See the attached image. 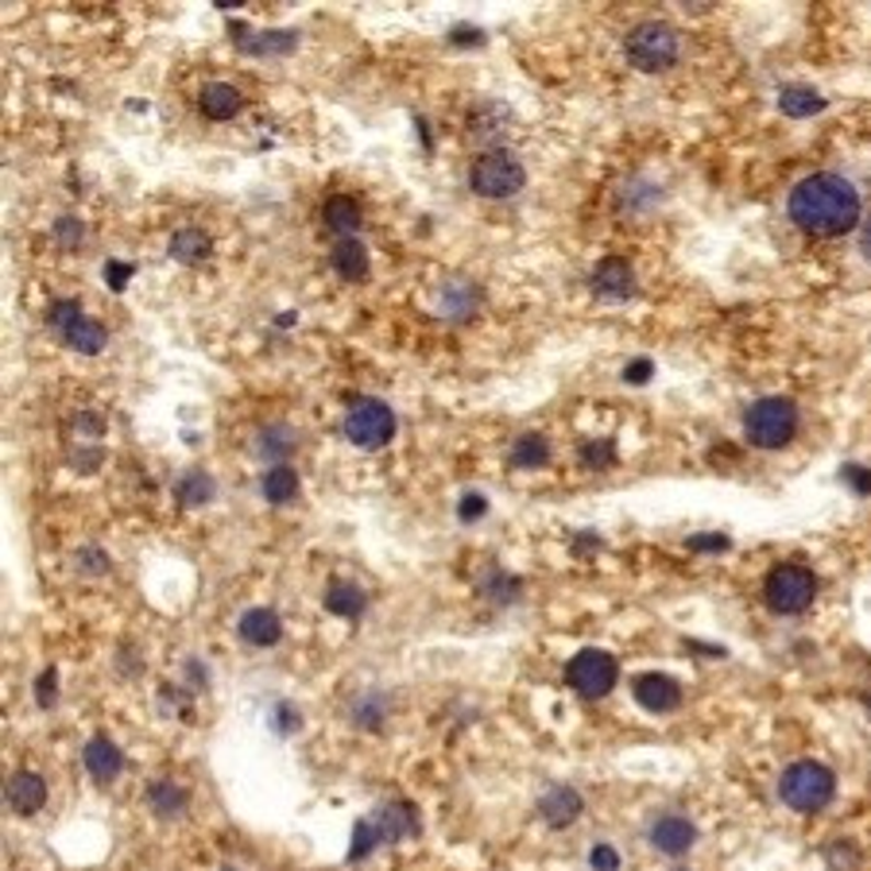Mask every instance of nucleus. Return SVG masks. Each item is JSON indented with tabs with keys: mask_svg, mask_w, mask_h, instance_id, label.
<instances>
[{
	"mask_svg": "<svg viewBox=\"0 0 871 871\" xmlns=\"http://www.w3.org/2000/svg\"><path fill=\"white\" fill-rule=\"evenodd\" d=\"M744 434L759 450H782L790 438L798 434V407L794 399H782V395H767L756 399L744 415Z\"/></svg>",
	"mask_w": 871,
	"mask_h": 871,
	"instance_id": "20e7f679",
	"label": "nucleus"
},
{
	"mask_svg": "<svg viewBox=\"0 0 871 871\" xmlns=\"http://www.w3.org/2000/svg\"><path fill=\"white\" fill-rule=\"evenodd\" d=\"M291 47H295V32H268L245 50H252V55H280V50H291Z\"/></svg>",
	"mask_w": 871,
	"mask_h": 871,
	"instance_id": "473e14b6",
	"label": "nucleus"
},
{
	"mask_svg": "<svg viewBox=\"0 0 871 871\" xmlns=\"http://www.w3.org/2000/svg\"><path fill=\"white\" fill-rule=\"evenodd\" d=\"M210 252H214V240L202 229H194V225H190V229H179L171 237V256L179 263H202Z\"/></svg>",
	"mask_w": 871,
	"mask_h": 871,
	"instance_id": "b1692460",
	"label": "nucleus"
},
{
	"mask_svg": "<svg viewBox=\"0 0 871 871\" xmlns=\"http://www.w3.org/2000/svg\"><path fill=\"white\" fill-rule=\"evenodd\" d=\"M825 860H829V868H856V860H860V856H856V848L848 845V840H833L829 848H825Z\"/></svg>",
	"mask_w": 871,
	"mask_h": 871,
	"instance_id": "e433bc0d",
	"label": "nucleus"
},
{
	"mask_svg": "<svg viewBox=\"0 0 871 871\" xmlns=\"http://www.w3.org/2000/svg\"><path fill=\"white\" fill-rule=\"evenodd\" d=\"M488 511V500L485 496H473L468 493L465 500H461V519H465V523H473V519H480Z\"/></svg>",
	"mask_w": 871,
	"mask_h": 871,
	"instance_id": "c03bdc74",
	"label": "nucleus"
},
{
	"mask_svg": "<svg viewBox=\"0 0 871 871\" xmlns=\"http://www.w3.org/2000/svg\"><path fill=\"white\" fill-rule=\"evenodd\" d=\"M817 597V577L810 566H798V562H779L771 574L763 577V600L767 609L779 612V617H798L806 612Z\"/></svg>",
	"mask_w": 871,
	"mask_h": 871,
	"instance_id": "39448f33",
	"label": "nucleus"
},
{
	"mask_svg": "<svg viewBox=\"0 0 871 871\" xmlns=\"http://www.w3.org/2000/svg\"><path fill=\"white\" fill-rule=\"evenodd\" d=\"M790 222L810 237H845L860 225V194L833 171L810 174L790 190Z\"/></svg>",
	"mask_w": 871,
	"mask_h": 871,
	"instance_id": "f257e3e1",
	"label": "nucleus"
},
{
	"mask_svg": "<svg viewBox=\"0 0 871 871\" xmlns=\"http://www.w3.org/2000/svg\"><path fill=\"white\" fill-rule=\"evenodd\" d=\"M651 376H655V364H651L647 357H640V361H632V364H627V369H624V380H627V384H635V387L647 384Z\"/></svg>",
	"mask_w": 871,
	"mask_h": 871,
	"instance_id": "37998d69",
	"label": "nucleus"
},
{
	"mask_svg": "<svg viewBox=\"0 0 871 871\" xmlns=\"http://www.w3.org/2000/svg\"><path fill=\"white\" fill-rule=\"evenodd\" d=\"M364 604H369V597H364V589L361 585H353V581H329V589H326V609L333 612V617H341V620H357L364 612Z\"/></svg>",
	"mask_w": 871,
	"mask_h": 871,
	"instance_id": "aec40b11",
	"label": "nucleus"
},
{
	"mask_svg": "<svg viewBox=\"0 0 871 871\" xmlns=\"http://www.w3.org/2000/svg\"><path fill=\"white\" fill-rule=\"evenodd\" d=\"M295 453V430L287 422H272V427H263L256 434V457L263 461H283Z\"/></svg>",
	"mask_w": 871,
	"mask_h": 871,
	"instance_id": "412c9836",
	"label": "nucleus"
},
{
	"mask_svg": "<svg viewBox=\"0 0 871 871\" xmlns=\"http://www.w3.org/2000/svg\"><path fill=\"white\" fill-rule=\"evenodd\" d=\"M260 488L268 504H287V500H295V493H298V473L291 465H275L263 473Z\"/></svg>",
	"mask_w": 871,
	"mask_h": 871,
	"instance_id": "393cba45",
	"label": "nucleus"
},
{
	"mask_svg": "<svg viewBox=\"0 0 871 871\" xmlns=\"http://www.w3.org/2000/svg\"><path fill=\"white\" fill-rule=\"evenodd\" d=\"M387 716V701L380 698V693H364V698L353 701V721L361 724V728H380Z\"/></svg>",
	"mask_w": 871,
	"mask_h": 871,
	"instance_id": "7c9ffc66",
	"label": "nucleus"
},
{
	"mask_svg": "<svg viewBox=\"0 0 871 871\" xmlns=\"http://www.w3.org/2000/svg\"><path fill=\"white\" fill-rule=\"evenodd\" d=\"M589 868L592 871H620V852L612 845H592L589 848Z\"/></svg>",
	"mask_w": 871,
	"mask_h": 871,
	"instance_id": "c9c22d12",
	"label": "nucleus"
},
{
	"mask_svg": "<svg viewBox=\"0 0 871 871\" xmlns=\"http://www.w3.org/2000/svg\"><path fill=\"white\" fill-rule=\"evenodd\" d=\"M82 318V306H78V298H58V303H50V310H47V321L50 326L63 333L70 321H78Z\"/></svg>",
	"mask_w": 871,
	"mask_h": 871,
	"instance_id": "72a5a7b5",
	"label": "nucleus"
},
{
	"mask_svg": "<svg viewBox=\"0 0 871 871\" xmlns=\"http://www.w3.org/2000/svg\"><path fill=\"white\" fill-rule=\"evenodd\" d=\"M4 798H9V806L16 810L20 817H32V814H39L43 802H47V782H43L35 771H16L9 779Z\"/></svg>",
	"mask_w": 871,
	"mask_h": 871,
	"instance_id": "4468645a",
	"label": "nucleus"
},
{
	"mask_svg": "<svg viewBox=\"0 0 871 871\" xmlns=\"http://www.w3.org/2000/svg\"><path fill=\"white\" fill-rule=\"evenodd\" d=\"M480 592H485L488 600H496V604H511V600L519 597V577L493 569V574H488L485 581H480Z\"/></svg>",
	"mask_w": 871,
	"mask_h": 871,
	"instance_id": "c756f323",
	"label": "nucleus"
},
{
	"mask_svg": "<svg viewBox=\"0 0 871 871\" xmlns=\"http://www.w3.org/2000/svg\"><path fill=\"white\" fill-rule=\"evenodd\" d=\"M617 678H620V666H617V658H612L609 651L585 647L566 663L569 690L581 693V698H589V701L609 698V693L617 690Z\"/></svg>",
	"mask_w": 871,
	"mask_h": 871,
	"instance_id": "6e6552de",
	"label": "nucleus"
},
{
	"mask_svg": "<svg viewBox=\"0 0 871 871\" xmlns=\"http://www.w3.org/2000/svg\"><path fill=\"white\" fill-rule=\"evenodd\" d=\"M237 632L248 647H275V643L283 640V620L275 617L272 609H248L245 617H240Z\"/></svg>",
	"mask_w": 871,
	"mask_h": 871,
	"instance_id": "dca6fc26",
	"label": "nucleus"
},
{
	"mask_svg": "<svg viewBox=\"0 0 871 871\" xmlns=\"http://www.w3.org/2000/svg\"><path fill=\"white\" fill-rule=\"evenodd\" d=\"M384 845L376 833V825H372V817H361V822L353 825V845H349V863H361L369 860L376 848Z\"/></svg>",
	"mask_w": 871,
	"mask_h": 871,
	"instance_id": "c85d7f7f",
	"label": "nucleus"
},
{
	"mask_svg": "<svg viewBox=\"0 0 871 871\" xmlns=\"http://www.w3.org/2000/svg\"><path fill=\"white\" fill-rule=\"evenodd\" d=\"M574 551H577V554H585V551H600V539H597V534H585V539H577V543H574Z\"/></svg>",
	"mask_w": 871,
	"mask_h": 871,
	"instance_id": "de8ad7c7",
	"label": "nucleus"
},
{
	"mask_svg": "<svg viewBox=\"0 0 871 871\" xmlns=\"http://www.w3.org/2000/svg\"><path fill=\"white\" fill-rule=\"evenodd\" d=\"M624 55L635 70H643V75H658V70H670V66L678 63V55H682V39H678L675 27L663 24V20H643V24H635L632 32H627Z\"/></svg>",
	"mask_w": 871,
	"mask_h": 871,
	"instance_id": "7ed1b4c3",
	"label": "nucleus"
},
{
	"mask_svg": "<svg viewBox=\"0 0 871 871\" xmlns=\"http://www.w3.org/2000/svg\"><path fill=\"white\" fill-rule=\"evenodd\" d=\"M329 263H333V272H338L341 280L357 283V280H364V275H369V248H364L357 237L338 240V245H333V252H329Z\"/></svg>",
	"mask_w": 871,
	"mask_h": 871,
	"instance_id": "6ab92c4d",
	"label": "nucleus"
},
{
	"mask_svg": "<svg viewBox=\"0 0 871 871\" xmlns=\"http://www.w3.org/2000/svg\"><path fill=\"white\" fill-rule=\"evenodd\" d=\"M581 461L589 468H609L612 461H617V445H612L609 438H600V442H585L581 445Z\"/></svg>",
	"mask_w": 871,
	"mask_h": 871,
	"instance_id": "2f4dec72",
	"label": "nucleus"
},
{
	"mask_svg": "<svg viewBox=\"0 0 871 871\" xmlns=\"http://www.w3.org/2000/svg\"><path fill=\"white\" fill-rule=\"evenodd\" d=\"M55 237H58V245H82V222H75V217H58Z\"/></svg>",
	"mask_w": 871,
	"mask_h": 871,
	"instance_id": "a19ab883",
	"label": "nucleus"
},
{
	"mask_svg": "<svg viewBox=\"0 0 871 871\" xmlns=\"http://www.w3.org/2000/svg\"><path fill=\"white\" fill-rule=\"evenodd\" d=\"M833 794H837V774L817 759H798L779 779V798L794 814H817L829 806Z\"/></svg>",
	"mask_w": 871,
	"mask_h": 871,
	"instance_id": "f03ea898",
	"label": "nucleus"
},
{
	"mask_svg": "<svg viewBox=\"0 0 871 871\" xmlns=\"http://www.w3.org/2000/svg\"><path fill=\"white\" fill-rule=\"evenodd\" d=\"M275 732H280V736L298 732V709L287 705V701H280V705H275Z\"/></svg>",
	"mask_w": 871,
	"mask_h": 871,
	"instance_id": "ea45409f",
	"label": "nucleus"
},
{
	"mask_svg": "<svg viewBox=\"0 0 871 871\" xmlns=\"http://www.w3.org/2000/svg\"><path fill=\"white\" fill-rule=\"evenodd\" d=\"M63 341L70 349H78V353H101L105 349V329H101V321H93V318H78V321H70V326L63 329Z\"/></svg>",
	"mask_w": 871,
	"mask_h": 871,
	"instance_id": "5701e85b",
	"label": "nucleus"
},
{
	"mask_svg": "<svg viewBox=\"0 0 871 871\" xmlns=\"http://www.w3.org/2000/svg\"><path fill=\"white\" fill-rule=\"evenodd\" d=\"M728 546H732L728 534H716V531H709V534H693V539H690V551H693V554H721V551H728Z\"/></svg>",
	"mask_w": 871,
	"mask_h": 871,
	"instance_id": "f704fd0d",
	"label": "nucleus"
},
{
	"mask_svg": "<svg viewBox=\"0 0 871 871\" xmlns=\"http://www.w3.org/2000/svg\"><path fill=\"white\" fill-rule=\"evenodd\" d=\"M860 252H863V260L871 263V217L860 225Z\"/></svg>",
	"mask_w": 871,
	"mask_h": 871,
	"instance_id": "a18cd8bd",
	"label": "nucleus"
},
{
	"mask_svg": "<svg viewBox=\"0 0 871 871\" xmlns=\"http://www.w3.org/2000/svg\"><path fill=\"white\" fill-rule=\"evenodd\" d=\"M132 272H136V268H132V263H121V260H109V263H105L109 287H113V291H124V283L132 280Z\"/></svg>",
	"mask_w": 871,
	"mask_h": 871,
	"instance_id": "79ce46f5",
	"label": "nucleus"
},
{
	"mask_svg": "<svg viewBox=\"0 0 871 871\" xmlns=\"http://www.w3.org/2000/svg\"><path fill=\"white\" fill-rule=\"evenodd\" d=\"M321 225H326V233H333V237L349 240L357 229H361V206H357V197L349 194H333L321 206Z\"/></svg>",
	"mask_w": 871,
	"mask_h": 871,
	"instance_id": "a211bd4d",
	"label": "nucleus"
},
{
	"mask_svg": "<svg viewBox=\"0 0 871 871\" xmlns=\"http://www.w3.org/2000/svg\"><path fill=\"white\" fill-rule=\"evenodd\" d=\"M585 802L574 787H551L543 798H539V817H543L551 829H566L581 817Z\"/></svg>",
	"mask_w": 871,
	"mask_h": 871,
	"instance_id": "ddd939ff",
	"label": "nucleus"
},
{
	"mask_svg": "<svg viewBox=\"0 0 871 871\" xmlns=\"http://www.w3.org/2000/svg\"><path fill=\"white\" fill-rule=\"evenodd\" d=\"M589 287L597 298H609V303H624L635 295V272L624 256H604V260L592 268Z\"/></svg>",
	"mask_w": 871,
	"mask_h": 871,
	"instance_id": "1a4fd4ad",
	"label": "nucleus"
},
{
	"mask_svg": "<svg viewBox=\"0 0 871 871\" xmlns=\"http://www.w3.org/2000/svg\"><path fill=\"white\" fill-rule=\"evenodd\" d=\"M779 109L787 116H814V113H822V109H825V98L810 90V86H782Z\"/></svg>",
	"mask_w": 871,
	"mask_h": 871,
	"instance_id": "a878e982",
	"label": "nucleus"
},
{
	"mask_svg": "<svg viewBox=\"0 0 871 871\" xmlns=\"http://www.w3.org/2000/svg\"><path fill=\"white\" fill-rule=\"evenodd\" d=\"M453 43H461V47H468V43H480V32H477V27H473V32H468V27H457V32H453Z\"/></svg>",
	"mask_w": 871,
	"mask_h": 871,
	"instance_id": "49530a36",
	"label": "nucleus"
},
{
	"mask_svg": "<svg viewBox=\"0 0 871 871\" xmlns=\"http://www.w3.org/2000/svg\"><path fill=\"white\" fill-rule=\"evenodd\" d=\"M346 434L361 450H380L395 438V415L384 399L372 395H353L346 407Z\"/></svg>",
	"mask_w": 871,
	"mask_h": 871,
	"instance_id": "423d86ee",
	"label": "nucleus"
},
{
	"mask_svg": "<svg viewBox=\"0 0 871 871\" xmlns=\"http://www.w3.org/2000/svg\"><path fill=\"white\" fill-rule=\"evenodd\" d=\"M651 845L658 848L663 856H686L690 852L693 845H698V825L690 822V817H682V814H663L658 817L655 825H651Z\"/></svg>",
	"mask_w": 871,
	"mask_h": 871,
	"instance_id": "9b49d317",
	"label": "nucleus"
},
{
	"mask_svg": "<svg viewBox=\"0 0 871 871\" xmlns=\"http://www.w3.org/2000/svg\"><path fill=\"white\" fill-rule=\"evenodd\" d=\"M523 163H519L511 151L493 148V151H480L468 167V186L477 190L480 197H511L523 190Z\"/></svg>",
	"mask_w": 871,
	"mask_h": 871,
	"instance_id": "0eeeda50",
	"label": "nucleus"
},
{
	"mask_svg": "<svg viewBox=\"0 0 871 871\" xmlns=\"http://www.w3.org/2000/svg\"><path fill=\"white\" fill-rule=\"evenodd\" d=\"M174 500H179L182 508H202V504L214 500V480H210V473H202V468L186 473V477L174 485Z\"/></svg>",
	"mask_w": 871,
	"mask_h": 871,
	"instance_id": "bb28decb",
	"label": "nucleus"
},
{
	"mask_svg": "<svg viewBox=\"0 0 871 871\" xmlns=\"http://www.w3.org/2000/svg\"><path fill=\"white\" fill-rule=\"evenodd\" d=\"M82 759H86V771H90L93 782H113L116 774L124 771V751L116 748L109 736H93V740L86 744Z\"/></svg>",
	"mask_w": 871,
	"mask_h": 871,
	"instance_id": "2eb2a0df",
	"label": "nucleus"
},
{
	"mask_svg": "<svg viewBox=\"0 0 871 871\" xmlns=\"http://www.w3.org/2000/svg\"><path fill=\"white\" fill-rule=\"evenodd\" d=\"M186 790L179 787V782H171V779H159V782H151L148 787V806H151V814H159V817H179V814H186Z\"/></svg>",
	"mask_w": 871,
	"mask_h": 871,
	"instance_id": "4be33fe9",
	"label": "nucleus"
},
{
	"mask_svg": "<svg viewBox=\"0 0 871 871\" xmlns=\"http://www.w3.org/2000/svg\"><path fill=\"white\" fill-rule=\"evenodd\" d=\"M197 109H202L210 121H233V116L245 109V98H240L237 86L210 82V86H202V93H197Z\"/></svg>",
	"mask_w": 871,
	"mask_h": 871,
	"instance_id": "f3484780",
	"label": "nucleus"
},
{
	"mask_svg": "<svg viewBox=\"0 0 871 871\" xmlns=\"http://www.w3.org/2000/svg\"><path fill=\"white\" fill-rule=\"evenodd\" d=\"M372 825H376L384 845H399V840L419 833V814H415L411 802H387V806H380L372 814Z\"/></svg>",
	"mask_w": 871,
	"mask_h": 871,
	"instance_id": "f8f14e48",
	"label": "nucleus"
},
{
	"mask_svg": "<svg viewBox=\"0 0 871 871\" xmlns=\"http://www.w3.org/2000/svg\"><path fill=\"white\" fill-rule=\"evenodd\" d=\"M840 477L852 485V493L856 496H868L871 493V468H863V465H845L840 468Z\"/></svg>",
	"mask_w": 871,
	"mask_h": 871,
	"instance_id": "58836bf2",
	"label": "nucleus"
},
{
	"mask_svg": "<svg viewBox=\"0 0 871 871\" xmlns=\"http://www.w3.org/2000/svg\"><path fill=\"white\" fill-rule=\"evenodd\" d=\"M551 461V442L543 434H523L511 445V465L516 468H543Z\"/></svg>",
	"mask_w": 871,
	"mask_h": 871,
	"instance_id": "cd10ccee",
	"label": "nucleus"
},
{
	"mask_svg": "<svg viewBox=\"0 0 871 871\" xmlns=\"http://www.w3.org/2000/svg\"><path fill=\"white\" fill-rule=\"evenodd\" d=\"M35 701H39V709H50L58 701V675L55 670H43L39 682H35Z\"/></svg>",
	"mask_w": 871,
	"mask_h": 871,
	"instance_id": "4c0bfd02",
	"label": "nucleus"
},
{
	"mask_svg": "<svg viewBox=\"0 0 871 871\" xmlns=\"http://www.w3.org/2000/svg\"><path fill=\"white\" fill-rule=\"evenodd\" d=\"M632 693L647 713H675V709L682 705V686H678L670 675H658V670L635 678Z\"/></svg>",
	"mask_w": 871,
	"mask_h": 871,
	"instance_id": "9d476101",
	"label": "nucleus"
}]
</instances>
